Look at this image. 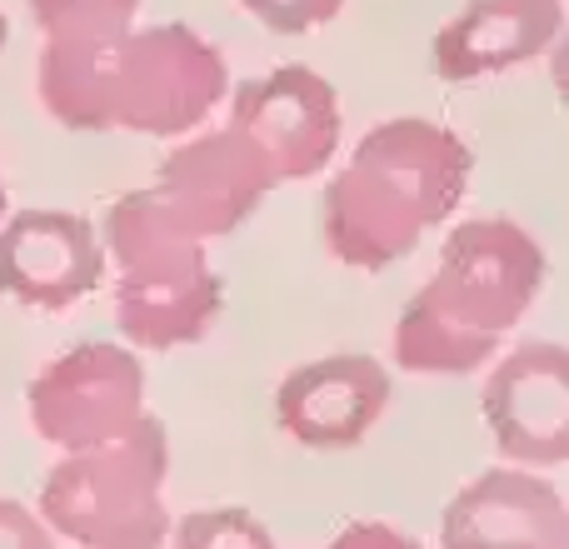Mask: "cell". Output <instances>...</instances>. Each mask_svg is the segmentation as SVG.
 Returning a JSON list of instances; mask_svg holds the SVG:
<instances>
[{
  "instance_id": "cell-13",
  "label": "cell",
  "mask_w": 569,
  "mask_h": 549,
  "mask_svg": "<svg viewBox=\"0 0 569 549\" xmlns=\"http://www.w3.org/2000/svg\"><path fill=\"white\" fill-rule=\"evenodd\" d=\"M565 26L560 0H470L435 36V76L485 80L500 70L530 66L555 46Z\"/></svg>"
},
{
  "instance_id": "cell-11",
  "label": "cell",
  "mask_w": 569,
  "mask_h": 549,
  "mask_svg": "<svg viewBox=\"0 0 569 549\" xmlns=\"http://www.w3.org/2000/svg\"><path fill=\"white\" fill-rule=\"evenodd\" d=\"M390 370L375 355H330L290 370L276 390V420L310 450H350L380 425Z\"/></svg>"
},
{
  "instance_id": "cell-8",
  "label": "cell",
  "mask_w": 569,
  "mask_h": 549,
  "mask_svg": "<svg viewBox=\"0 0 569 549\" xmlns=\"http://www.w3.org/2000/svg\"><path fill=\"white\" fill-rule=\"evenodd\" d=\"M485 425L510 465L569 460V355L555 340H525L490 370Z\"/></svg>"
},
{
  "instance_id": "cell-16",
  "label": "cell",
  "mask_w": 569,
  "mask_h": 549,
  "mask_svg": "<svg viewBox=\"0 0 569 549\" xmlns=\"http://www.w3.org/2000/svg\"><path fill=\"white\" fill-rule=\"evenodd\" d=\"M240 6L276 36H305V30L340 16L345 0H240Z\"/></svg>"
},
{
  "instance_id": "cell-1",
  "label": "cell",
  "mask_w": 569,
  "mask_h": 549,
  "mask_svg": "<svg viewBox=\"0 0 569 549\" xmlns=\"http://www.w3.org/2000/svg\"><path fill=\"white\" fill-rule=\"evenodd\" d=\"M230 70L190 26L126 30L90 46H40V106L66 130L186 136L226 100Z\"/></svg>"
},
{
  "instance_id": "cell-12",
  "label": "cell",
  "mask_w": 569,
  "mask_h": 549,
  "mask_svg": "<svg viewBox=\"0 0 569 549\" xmlns=\"http://www.w3.org/2000/svg\"><path fill=\"white\" fill-rule=\"evenodd\" d=\"M445 549H569V510L550 480L520 465L485 470L445 505Z\"/></svg>"
},
{
  "instance_id": "cell-14",
  "label": "cell",
  "mask_w": 569,
  "mask_h": 549,
  "mask_svg": "<svg viewBox=\"0 0 569 549\" xmlns=\"http://www.w3.org/2000/svg\"><path fill=\"white\" fill-rule=\"evenodd\" d=\"M136 16L140 0H30V20L46 46H90L126 36Z\"/></svg>"
},
{
  "instance_id": "cell-6",
  "label": "cell",
  "mask_w": 569,
  "mask_h": 549,
  "mask_svg": "<svg viewBox=\"0 0 569 549\" xmlns=\"http://www.w3.org/2000/svg\"><path fill=\"white\" fill-rule=\"evenodd\" d=\"M30 425L46 445L76 455L110 445L146 420V370L136 350L110 340H86L56 355L30 380Z\"/></svg>"
},
{
  "instance_id": "cell-17",
  "label": "cell",
  "mask_w": 569,
  "mask_h": 549,
  "mask_svg": "<svg viewBox=\"0 0 569 549\" xmlns=\"http://www.w3.org/2000/svg\"><path fill=\"white\" fill-rule=\"evenodd\" d=\"M0 549H56V535L20 500H0Z\"/></svg>"
},
{
  "instance_id": "cell-19",
  "label": "cell",
  "mask_w": 569,
  "mask_h": 549,
  "mask_svg": "<svg viewBox=\"0 0 569 549\" xmlns=\"http://www.w3.org/2000/svg\"><path fill=\"white\" fill-rule=\"evenodd\" d=\"M0 220H6V176H0Z\"/></svg>"
},
{
  "instance_id": "cell-10",
  "label": "cell",
  "mask_w": 569,
  "mask_h": 549,
  "mask_svg": "<svg viewBox=\"0 0 569 549\" xmlns=\"http://www.w3.org/2000/svg\"><path fill=\"white\" fill-rule=\"evenodd\" d=\"M106 274L100 230L70 210H16L0 220V290L30 310H70Z\"/></svg>"
},
{
  "instance_id": "cell-3",
  "label": "cell",
  "mask_w": 569,
  "mask_h": 549,
  "mask_svg": "<svg viewBox=\"0 0 569 549\" xmlns=\"http://www.w3.org/2000/svg\"><path fill=\"white\" fill-rule=\"evenodd\" d=\"M465 186L470 146L450 126L420 116L385 120L325 190V246L350 270H385L455 216Z\"/></svg>"
},
{
  "instance_id": "cell-5",
  "label": "cell",
  "mask_w": 569,
  "mask_h": 549,
  "mask_svg": "<svg viewBox=\"0 0 569 549\" xmlns=\"http://www.w3.org/2000/svg\"><path fill=\"white\" fill-rule=\"evenodd\" d=\"M170 440L156 415L96 450H76L40 485V525L80 549H160L170 540L166 510Z\"/></svg>"
},
{
  "instance_id": "cell-20",
  "label": "cell",
  "mask_w": 569,
  "mask_h": 549,
  "mask_svg": "<svg viewBox=\"0 0 569 549\" xmlns=\"http://www.w3.org/2000/svg\"><path fill=\"white\" fill-rule=\"evenodd\" d=\"M6 36H10V20H6V16H0V46H6Z\"/></svg>"
},
{
  "instance_id": "cell-2",
  "label": "cell",
  "mask_w": 569,
  "mask_h": 549,
  "mask_svg": "<svg viewBox=\"0 0 569 549\" xmlns=\"http://www.w3.org/2000/svg\"><path fill=\"white\" fill-rule=\"evenodd\" d=\"M545 290V250L505 216L460 220L440 266L395 320V365L410 375H475Z\"/></svg>"
},
{
  "instance_id": "cell-18",
  "label": "cell",
  "mask_w": 569,
  "mask_h": 549,
  "mask_svg": "<svg viewBox=\"0 0 569 549\" xmlns=\"http://www.w3.org/2000/svg\"><path fill=\"white\" fill-rule=\"evenodd\" d=\"M325 549H420V540L400 535L395 525H385V520H355V525H345V530L335 535Z\"/></svg>"
},
{
  "instance_id": "cell-4",
  "label": "cell",
  "mask_w": 569,
  "mask_h": 549,
  "mask_svg": "<svg viewBox=\"0 0 569 549\" xmlns=\"http://www.w3.org/2000/svg\"><path fill=\"white\" fill-rule=\"evenodd\" d=\"M100 250L116 266V325L140 350L196 345L220 315V274L206 240L190 236L150 190L120 196Z\"/></svg>"
},
{
  "instance_id": "cell-7",
  "label": "cell",
  "mask_w": 569,
  "mask_h": 549,
  "mask_svg": "<svg viewBox=\"0 0 569 549\" xmlns=\"http://www.w3.org/2000/svg\"><path fill=\"white\" fill-rule=\"evenodd\" d=\"M226 126L246 146H256L276 186L280 180H310L340 150V96L310 66H280L236 90Z\"/></svg>"
},
{
  "instance_id": "cell-15",
  "label": "cell",
  "mask_w": 569,
  "mask_h": 549,
  "mask_svg": "<svg viewBox=\"0 0 569 549\" xmlns=\"http://www.w3.org/2000/svg\"><path fill=\"white\" fill-rule=\"evenodd\" d=\"M170 549H276V535L240 505H220L186 515L170 535Z\"/></svg>"
},
{
  "instance_id": "cell-9",
  "label": "cell",
  "mask_w": 569,
  "mask_h": 549,
  "mask_svg": "<svg viewBox=\"0 0 569 549\" xmlns=\"http://www.w3.org/2000/svg\"><path fill=\"white\" fill-rule=\"evenodd\" d=\"M190 236L220 240L276 190L270 166L256 156V146L236 136L230 126L196 136L190 146L170 150L156 186H146Z\"/></svg>"
}]
</instances>
